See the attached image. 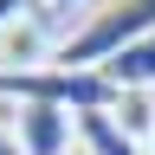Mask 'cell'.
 <instances>
[{
  "mask_svg": "<svg viewBox=\"0 0 155 155\" xmlns=\"http://www.w3.org/2000/svg\"><path fill=\"white\" fill-rule=\"evenodd\" d=\"M104 78H110L116 91H155V32L136 39L129 52H116L110 65H104Z\"/></svg>",
  "mask_w": 155,
  "mask_h": 155,
  "instance_id": "5",
  "label": "cell"
},
{
  "mask_svg": "<svg viewBox=\"0 0 155 155\" xmlns=\"http://www.w3.org/2000/svg\"><path fill=\"white\" fill-rule=\"evenodd\" d=\"M7 129L19 155H78V116L52 104H7Z\"/></svg>",
  "mask_w": 155,
  "mask_h": 155,
  "instance_id": "3",
  "label": "cell"
},
{
  "mask_svg": "<svg viewBox=\"0 0 155 155\" xmlns=\"http://www.w3.org/2000/svg\"><path fill=\"white\" fill-rule=\"evenodd\" d=\"M32 13H45L39 0H0V32L13 26V19H32Z\"/></svg>",
  "mask_w": 155,
  "mask_h": 155,
  "instance_id": "8",
  "label": "cell"
},
{
  "mask_svg": "<svg viewBox=\"0 0 155 155\" xmlns=\"http://www.w3.org/2000/svg\"><path fill=\"white\" fill-rule=\"evenodd\" d=\"M110 123L123 129L129 142H142V149H149V136H155V91H116Z\"/></svg>",
  "mask_w": 155,
  "mask_h": 155,
  "instance_id": "6",
  "label": "cell"
},
{
  "mask_svg": "<svg viewBox=\"0 0 155 155\" xmlns=\"http://www.w3.org/2000/svg\"><path fill=\"white\" fill-rule=\"evenodd\" d=\"M0 97L7 104H52L65 116H110L116 84L104 71H71V65H45V71H13L0 78Z\"/></svg>",
  "mask_w": 155,
  "mask_h": 155,
  "instance_id": "2",
  "label": "cell"
},
{
  "mask_svg": "<svg viewBox=\"0 0 155 155\" xmlns=\"http://www.w3.org/2000/svg\"><path fill=\"white\" fill-rule=\"evenodd\" d=\"M0 123H7V97H0Z\"/></svg>",
  "mask_w": 155,
  "mask_h": 155,
  "instance_id": "11",
  "label": "cell"
},
{
  "mask_svg": "<svg viewBox=\"0 0 155 155\" xmlns=\"http://www.w3.org/2000/svg\"><path fill=\"white\" fill-rule=\"evenodd\" d=\"M149 155H155V136H149Z\"/></svg>",
  "mask_w": 155,
  "mask_h": 155,
  "instance_id": "12",
  "label": "cell"
},
{
  "mask_svg": "<svg viewBox=\"0 0 155 155\" xmlns=\"http://www.w3.org/2000/svg\"><path fill=\"white\" fill-rule=\"evenodd\" d=\"M0 155H19V142H13V129L0 123Z\"/></svg>",
  "mask_w": 155,
  "mask_h": 155,
  "instance_id": "9",
  "label": "cell"
},
{
  "mask_svg": "<svg viewBox=\"0 0 155 155\" xmlns=\"http://www.w3.org/2000/svg\"><path fill=\"white\" fill-rule=\"evenodd\" d=\"M58 58V39L45 26V13H32V19H13L7 32H0V78H13V71H45Z\"/></svg>",
  "mask_w": 155,
  "mask_h": 155,
  "instance_id": "4",
  "label": "cell"
},
{
  "mask_svg": "<svg viewBox=\"0 0 155 155\" xmlns=\"http://www.w3.org/2000/svg\"><path fill=\"white\" fill-rule=\"evenodd\" d=\"M155 32V0H104L97 13H84V26L71 39H58V58L52 65H71V71H104L116 52H129L136 39Z\"/></svg>",
  "mask_w": 155,
  "mask_h": 155,
  "instance_id": "1",
  "label": "cell"
},
{
  "mask_svg": "<svg viewBox=\"0 0 155 155\" xmlns=\"http://www.w3.org/2000/svg\"><path fill=\"white\" fill-rule=\"evenodd\" d=\"M52 7H91V0H52Z\"/></svg>",
  "mask_w": 155,
  "mask_h": 155,
  "instance_id": "10",
  "label": "cell"
},
{
  "mask_svg": "<svg viewBox=\"0 0 155 155\" xmlns=\"http://www.w3.org/2000/svg\"><path fill=\"white\" fill-rule=\"evenodd\" d=\"M78 155H149V149L129 142L110 116H78Z\"/></svg>",
  "mask_w": 155,
  "mask_h": 155,
  "instance_id": "7",
  "label": "cell"
}]
</instances>
